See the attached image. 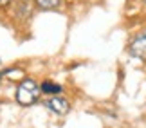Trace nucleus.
Segmentation results:
<instances>
[{"label": "nucleus", "mask_w": 146, "mask_h": 128, "mask_svg": "<svg viewBox=\"0 0 146 128\" xmlns=\"http://www.w3.org/2000/svg\"><path fill=\"white\" fill-rule=\"evenodd\" d=\"M33 2H35V7L42 11H52L61 5V0H33Z\"/></svg>", "instance_id": "5"}, {"label": "nucleus", "mask_w": 146, "mask_h": 128, "mask_svg": "<svg viewBox=\"0 0 146 128\" xmlns=\"http://www.w3.org/2000/svg\"><path fill=\"white\" fill-rule=\"evenodd\" d=\"M11 2L13 0H0V7H7V5H11Z\"/></svg>", "instance_id": "6"}, {"label": "nucleus", "mask_w": 146, "mask_h": 128, "mask_svg": "<svg viewBox=\"0 0 146 128\" xmlns=\"http://www.w3.org/2000/svg\"><path fill=\"white\" fill-rule=\"evenodd\" d=\"M128 52L133 58H141V60L146 58V31L137 32L130 40V43H128Z\"/></svg>", "instance_id": "3"}, {"label": "nucleus", "mask_w": 146, "mask_h": 128, "mask_svg": "<svg viewBox=\"0 0 146 128\" xmlns=\"http://www.w3.org/2000/svg\"><path fill=\"white\" fill-rule=\"evenodd\" d=\"M40 90H42L43 96L52 97V96H60V92H63V87L54 83V81H50V80H45V81L40 83Z\"/></svg>", "instance_id": "4"}, {"label": "nucleus", "mask_w": 146, "mask_h": 128, "mask_svg": "<svg viewBox=\"0 0 146 128\" xmlns=\"http://www.w3.org/2000/svg\"><path fill=\"white\" fill-rule=\"evenodd\" d=\"M143 2H144V4H146V0H143Z\"/></svg>", "instance_id": "7"}, {"label": "nucleus", "mask_w": 146, "mask_h": 128, "mask_svg": "<svg viewBox=\"0 0 146 128\" xmlns=\"http://www.w3.org/2000/svg\"><path fill=\"white\" fill-rule=\"evenodd\" d=\"M43 107H45L49 112H52L54 115H67L70 112V101L67 97H61V96L47 97L45 101H43Z\"/></svg>", "instance_id": "2"}, {"label": "nucleus", "mask_w": 146, "mask_h": 128, "mask_svg": "<svg viewBox=\"0 0 146 128\" xmlns=\"http://www.w3.org/2000/svg\"><path fill=\"white\" fill-rule=\"evenodd\" d=\"M40 96H42V90H40V83L33 78H22L20 83L16 85V90H15V99L20 107H33L40 101Z\"/></svg>", "instance_id": "1"}]
</instances>
